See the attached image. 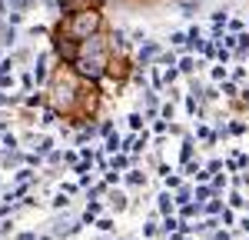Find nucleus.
<instances>
[{
  "mask_svg": "<svg viewBox=\"0 0 249 240\" xmlns=\"http://www.w3.org/2000/svg\"><path fill=\"white\" fill-rule=\"evenodd\" d=\"M77 70L83 74V77L90 80H100L103 74H107V50H103V40L100 37H87L83 43H80V54H77Z\"/></svg>",
  "mask_w": 249,
  "mask_h": 240,
  "instance_id": "nucleus-1",
  "label": "nucleus"
},
{
  "mask_svg": "<svg viewBox=\"0 0 249 240\" xmlns=\"http://www.w3.org/2000/svg\"><path fill=\"white\" fill-rule=\"evenodd\" d=\"M67 27H70L73 40H87V37H93V30L100 27V14L96 10H77V14H70Z\"/></svg>",
  "mask_w": 249,
  "mask_h": 240,
  "instance_id": "nucleus-2",
  "label": "nucleus"
},
{
  "mask_svg": "<svg viewBox=\"0 0 249 240\" xmlns=\"http://www.w3.org/2000/svg\"><path fill=\"white\" fill-rule=\"evenodd\" d=\"M107 203H110V210H116V214L130 210V197H126L123 190H116V187H110V190H107Z\"/></svg>",
  "mask_w": 249,
  "mask_h": 240,
  "instance_id": "nucleus-3",
  "label": "nucleus"
},
{
  "mask_svg": "<svg viewBox=\"0 0 249 240\" xmlns=\"http://www.w3.org/2000/svg\"><path fill=\"white\" fill-rule=\"evenodd\" d=\"M110 167L123 174V170H130V167H133V157H130L126 150H120V154H113V160H110Z\"/></svg>",
  "mask_w": 249,
  "mask_h": 240,
  "instance_id": "nucleus-4",
  "label": "nucleus"
},
{
  "mask_svg": "<svg viewBox=\"0 0 249 240\" xmlns=\"http://www.w3.org/2000/svg\"><path fill=\"white\" fill-rule=\"evenodd\" d=\"M173 207H176V200H173V190H163V194H160V200H156V210L166 217V214H173Z\"/></svg>",
  "mask_w": 249,
  "mask_h": 240,
  "instance_id": "nucleus-5",
  "label": "nucleus"
},
{
  "mask_svg": "<svg viewBox=\"0 0 249 240\" xmlns=\"http://www.w3.org/2000/svg\"><path fill=\"white\" fill-rule=\"evenodd\" d=\"M100 210H103V203H100V200H90L80 220H83V223H96V217H100Z\"/></svg>",
  "mask_w": 249,
  "mask_h": 240,
  "instance_id": "nucleus-6",
  "label": "nucleus"
},
{
  "mask_svg": "<svg viewBox=\"0 0 249 240\" xmlns=\"http://www.w3.org/2000/svg\"><path fill=\"white\" fill-rule=\"evenodd\" d=\"M156 54H160V47H156L153 40H143V47H140V63H150Z\"/></svg>",
  "mask_w": 249,
  "mask_h": 240,
  "instance_id": "nucleus-7",
  "label": "nucleus"
},
{
  "mask_svg": "<svg viewBox=\"0 0 249 240\" xmlns=\"http://www.w3.org/2000/svg\"><path fill=\"white\" fill-rule=\"evenodd\" d=\"M179 227H183V220L173 217V214H166V217H163V230H160V234H166V237H170V234H176Z\"/></svg>",
  "mask_w": 249,
  "mask_h": 240,
  "instance_id": "nucleus-8",
  "label": "nucleus"
},
{
  "mask_svg": "<svg viewBox=\"0 0 249 240\" xmlns=\"http://www.w3.org/2000/svg\"><path fill=\"white\" fill-rule=\"evenodd\" d=\"M47 54H40L37 57V63H34V77H37V83H43V80H47Z\"/></svg>",
  "mask_w": 249,
  "mask_h": 240,
  "instance_id": "nucleus-9",
  "label": "nucleus"
},
{
  "mask_svg": "<svg viewBox=\"0 0 249 240\" xmlns=\"http://www.w3.org/2000/svg\"><path fill=\"white\" fill-rule=\"evenodd\" d=\"M123 150V137L120 134H110L107 137V147H103V154H120Z\"/></svg>",
  "mask_w": 249,
  "mask_h": 240,
  "instance_id": "nucleus-10",
  "label": "nucleus"
},
{
  "mask_svg": "<svg viewBox=\"0 0 249 240\" xmlns=\"http://www.w3.org/2000/svg\"><path fill=\"white\" fill-rule=\"evenodd\" d=\"M126 183H130V187H143V183H146V174L136 170V167H130V170H126Z\"/></svg>",
  "mask_w": 249,
  "mask_h": 240,
  "instance_id": "nucleus-11",
  "label": "nucleus"
},
{
  "mask_svg": "<svg viewBox=\"0 0 249 240\" xmlns=\"http://www.w3.org/2000/svg\"><path fill=\"white\" fill-rule=\"evenodd\" d=\"M50 207H53V210H67V207H70V194H67V190H60V194H53V200H50Z\"/></svg>",
  "mask_w": 249,
  "mask_h": 240,
  "instance_id": "nucleus-12",
  "label": "nucleus"
},
{
  "mask_svg": "<svg viewBox=\"0 0 249 240\" xmlns=\"http://www.w3.org/2000/svg\"><path fill=\"white\" fill-rule=\"evenodd\" d=\"M0 147H3L7 154H14V150H17V147H20V140L14 137V134H3V137H0Z\"/></svg>",
  "mask_w": 249,
  "mask_h": 240,
  "instance_id": "nucleus-13",
  "label": "nucleus"
},
{
  "mask_svg": "<svg viewBox=\"0 0 249 240\" xmlns=\"http://www.w3.org/2000/svg\"><path fill=\"white\" fill-rule=\"evenodd\" d=\"M176 67H179V74H193V70H199V63H196V60H193L190 54H186V57L179 60V63H176Z\"/></svg>",
  "mask_w": 249,
  "mask_h": 240,
  "instance_id": "nucleus-14",
  "label": "nucleus"
},
{
  "mask_svg": "<svg viewBox=\"0 0 249 240\" xmlns=\"http://www.w3.org/2000/svg\"><path fill=\"white\" fill-rule=\"evenodd\" d=\"M50 150H53V137H40L37 140V154H40V157H47Z\"/></svg>",
  "mask_w": 249,
  "mask_h": 240,
  "instance_id": "nucleus-15",
  "label": "nucleus"
},
{
  "mask_svg": "<svg viewBox=\"0 0 249 240\" xmlns=\"http://www.w3.org/2000/svg\"><path fill=\"white\" fill-rule=\"evenodd\" d=\"M210 194H213V187H196V190H193V200H196V203H206Z\"/></svg>",
  "mask_w": 249,
  "mask_h": 240,
  "instance_id": "nucleus-16",
  "label": "nucleus"
},
{
  "mask_svg": "<svg viewBox=\"0 0 249 240\" xmlns=\"http://www.w3.org/2000/svg\"><path fill=\"white\" fill-rule=\"evenodd\" d=\"M14 180H17V183H30V180H34V167H20Z\"/></svg>",
  "mask_w": 249,
  "mask_h": 240,
  "instance_id": "nucleus-17",
  "label": "nucleus"
},
{
  "mask_svg": "<svg viewBox=\"0 0 249 240\" xmlns=\"http://www.w3.org/2000/svg\"><path fill=\"white\" fill-rule=\"evenodd\" d=\"M183 107H186V114H190V117H196V114H199V97H193V94H190Z\"/></svg>",
  "mask_w": 249,
  "mask_h": 240,
  "instance_id": "nucleus-18",
  "label": "nucleus"
},
{
  "mask_svg": "<svg viewBox=\"0 0 249 240\" xmlns=\"http://www.w3.org/2000/svg\"><path fill=\"white\" fill-rule=\"evenodd\" d=\"M93 227H96V230H103V234H110V230H113V217H96Z\"/></svg>",
  "mask_w": 249,
  "mask_h": 240,
  "instance_id": "nucleus-19",
  "label": "nucleus"
},
{
  "mask_svg": "<svg viewBox=\"0 0 249 240\" xmlns=\"http://www.w3.org/2000/svg\"><path fill=\"white\" fill-rule=\"evenodd\" d=\"M126 120H130V130H143V114H140V110H133Z\"/></svg>",
  "mask_w": 249,
  "mask_h": 240,
  "instance_id": "nucleus-20",
  "label": "nucleus"
},
{
  "mask_svg": "<svg viewBox=\"0 0 249 240\" xmlns=\"http://www.w3.org/2000/svg\"><path fill=\"white\" fill-rule=\"evenodd\" d=\"M173 114H176V107H173V100H170V103H163V107H160V117H163V120H173Z\"/></svg>",
  "mask_w": 249,
  "mask_h": 240,
  "instance_id": "nucleus-21",
  "label": "nucleus"
},
{
  "mask_svg": "<svg viewBox=\"0 0 249 240\" xmlns=\"http://www.w3.org/2000/svg\"><path fill=\"white\" fill-rule=\"evenodd\" d=\"M179 187H183V180L176 174H166V190H179Z\"/></svg>",
  "mask_w": 249,
  "mask_h": 240,
  "instance_id": "nucleus-22",
  "label": "nucleus"
},
{
  "mask_svg": "<svg viewBox=\"0 0 249 240\" xmlns=\"http://www.w3.org/2000/svg\"><path fill=\"white\" fill-rule=\"evenodd\" d=\"M34 83H37L34 74H23V77H20V87H23V90H34Z\"/></svg>",
  "mask_w": 249,
  "mask_h": 240,
  "instance_id": "nucleus-23",
  "label": "nucleus"
},
{
  "mask_svg": "<svg viewBox=\"0 0 249 240\" xmlns=\"http://www.w3.org/2000/svg\"><path fill=\"white\" fill-rule=\"evenodd\" d=\"M210 74H213V80H226V67H223V63H216Z\"/></svg>",
  "mask_w": 249,
  "mask_h": 240,
  "instance_id": "nucleus-24",
  "label": "nucleus"
},
{
  "mask_svg": "<svg viewBox=\"0 0 249 240\" xmlns=\"http://www.w3.org/2000/svg\"><path fill=\"white\" fill-rule=\"evenodd\" d=\"M96 130H100V134H103V137H110V134H113V120H103V123H100V127H96Z\"/></svg>",
  "mask_w": 249,
  "mask_h": 240,
  "instance_id": "nucleus-25",
  "label": "nucleus"
},
{
  "mask_svg": "<svg viewBox=\"0 0 249 240\" xmlns=\"http://www.w3.org/2000/svg\"><path fill=\"white\" fill-rule=\"evenodd\" d=\"M186 43V34H170V47H183Z\"/></svg>",
  "mask_w": 249,
  "mask_h": 240,
  "instance_id": "nucleus-26",
  "label": "nucleus"
},
{
  "mask_svg": "<svg viewBox=\"0 0 249 240\" xmlns=\"http://www.w3.org/2000/svg\"><path fill=\"white\" fill-rule=\"evenodd\" d=\"M10 70H14V57L0 60V77H3V74H10Z\"/></svg>",
  "mask_w": 249,
  "mask_h": 240,
  "instance_id": "nucleus-27",
  "label": "nucleus"
},
{
  "mask_svg": "<svg viewBox=\"0 0 249 240\" xmlns=\"http://www.w3.org/2000/svg\"><path fill=\"white\" fill-rule=\"evenodd\" d=\"M23 103H27V107H40L43 97H40V94H30V97H23Z\"/></svg>",
  "mask_w": 249,
  "mask_h": 240,
  "instance_id": "nucleus-28",
  "label": "nucleus"
},
{
  "mask_svg": "<svg viewBox=\"0 0 249 240\" xmlns=\"http://www.w3.org/2000/svg\"><path fill=\"white\" fill-rule=\"evenodd\" d=\"M53 120H57V110H43V120H40V123H43V127H50V123H53Z\"/></svg>",
  "mask_w": 249,
  "mask_h": 240,
  "instance_id": "nucleus-29",
  "label": "nucleus"
},
{
  "mask_svg": "<svg viewBox=\"0 0 249 240\" xmlns=\"http://www.w3.org/2000/svg\"><path fill=\"white\" fill-rule=\"evenodd\" d=\"M153 130H156V134H166V130H170V120H156Z\"/></svg>",
  "mask_w": 249,
  "mask_h": 240,
  "instance_id": "nucleus-30",
  "label": "nucleus"
},
{
  "mask_svg": "<svg viewBox=\"0 0 249 240\" xmlns=\"http://www.w3.org/2000/svg\"><path fill=\"white\" fill-rule=\"evenodd\" d=\"M219 210H223V207H219V200H210V203H206V214H213V217H216Z\"/></svg>",
  "mask_w": 249,
  "mask_h": 240,
  "instance_id": "nucleus-31",
  "label": "nucleus"
},
{
  "mask_svg": "<svg viewBox=\"0 0 249 240\" xmlns=\"http://www.w3.org/2000/svg\"><path fill=\"white\" fill-rule=\"evenodd\" d=\"M223 94H226V97H232V94H236V83H230V80H223Z\"/></svg>",
  "mask_w": 249,
  "mask_h": 240,
  "instance_id": "nucleus-32",
  "label": "nucleus"
},
{
  "mask_svg": "<svg viewBox=\"0 0 249 240\" xmlns=\"http://www.w3.org/2000/svg\"><path fill=\"white\" fill-rule=\"evenodd\" d=\"M47 160H50V163H60V160H63V154H60V150H50V154H47Z\"/></svg>",
  "mask_w": 249,
  "mask_h": 240,
  "instance_id": "nucleus-33",
  "label": "nucleus"
},
{
  "mask_svg": "<svg viewBox=\"0 0 249 240\" xmlns=\"http://www.w3.org/2000/svg\"><path fill=\"white\" fill-rule=\"evenodd\" d=\"M156 234H160V230H156L153 223H146V227H143V237H156Z\"/></svg>",
  "mask_w": 249,
  "mask_h": 240,
  "instance_id": "nucleus-34",
  "label": "nucleus"
},
{
  "mask_svg": "<svg viewBox=\"0 0 249 240\" xmlns=\"http://www.w3.org/2000/svg\"><path fill=\"white\" fill-rule=\"evenodd\" d=\"M230 203H232V207H243V203H246V200L239 197V194H230Z\"/></svg>",
  "mask_w": 249,
  "mask_h": 240,
  "instance_id": "nucleus-35",
  "label": "nucleus"
},
{
  "mask_svg": "<svg viewBox=\"0 0 249 240\" xmlns=\"http://www.w3.org/2000/svg\"><path fill=\"white\" fill-rule=\"evenodd\" d=\"M17 240H37V234H30V230H27V234H20Z\"/></svg>",
  "mask_w": 249,
  "mask_h": 240,
  "instance_id": "nucleus-36",
  "label": "nucleus"
},
{
  "mask_svg": "<svg viewBox=\"0 0 249 240\" xmlns=\"http://www.w3.org/2000/svg\"><path fill=\"white\" fill-rule=\"evenodd\" d=\"M243 230H246V234H249V217H246V220H243Z\"/></svg>",
  "mask_w": 249,
  "mask_h": 240,
  "instance_id": "nucleus-37",
  "label": "nucleus"
},
{
  "mask_svg": "<svg viewBox=\"0 0 249 240\" xmlns=\"http://www.w3.org/2000/svg\"><path fill=\"white\" fill-rule=\"evenodd\" d=\"M40 240H53V234H43V237H40Z\"/></svg>",
  "mask_w": 249,
  "mask_h": 240,
  "instance_id": "nucleus-38",
  "label": "nucleus"
},
{
  "mask_svg": "<svg viewBox=\"0 0 249 240\" xmlns=\"http://www.w3.org/2000/svg\"><path fill=\"white\" fill-rule=\"evenodd\" d=\"M0 14H7V7H3V0H0Z\"/></svg>",
  "mask_w": 249,
  "mask_h": 240,
  "instance_id": "nucleus-39",
  "label": "nucleus"
},
{
  "mask_svg": "<svg viewBox=\"0 0 249 240\" xmlns=\"http://www.w3.org/2000/svg\"><path fill=\"white\" fill-rule=\"evenodd\" d=\"M3 127H7V120H3V117H0V130H3Z\"/></svg>",
  "mask_w": 249,
  "mask_h": 240,
  "instance_id": "nucleus-40",
  "label": "nucleus"
},
{
  "mask_svg": "<svg viewBox=\"0 0 249 240\" xmlns=\"http://www.w3.org/2000/svg\"><path fill=\"white\" fill-rule=\"evenodd\" d=\"M0 180H3V170H0Z\"/></svg>",
  "mask_w": 249,
  "mask_h": 240,
  "instance_id": "nucleus-41",
  "label": "nucleus"
}]
</instances>
